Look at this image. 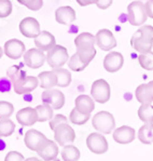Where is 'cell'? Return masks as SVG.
Listing matches in <instances>:
<instances>
[{
  "label": "cell",
  "mask_w": 153,
  "mask_h": 161,
  "mask_svg": "<svg viewBox=\"0 0 153 161\" xmlns=\"http://www.w3.org/2000/svg\"><path fill=\"white\" fill-rule=\"evenodd\" d=\"M39 79V86L42 89H52L54 86H57V78L53 70L51 71H42L39 74L38 76Z\"/></svg>",
  "instance_id": "obj_24"
},
{
  "label": "cell",
  "mask_w": 153,
  "mask_h": 161,
  "mask_svg": "<svg viewBox=\"0 0 153 161\" xmlns=\"http://www.w3.org/2000/svg\"><path fill=\"white\" fill-rule=\"evenodd\" d=\"M75 105L76 109L85 115H91V113H93V110L95 109V101L92 98V96L85 94H81L76 98Z\"/></svg>",
  "instance_id": "obj_23"
},
{
  "label": "cell",
  "mask_w": 153,
  "mask_h": 161,
  "mask_svg": "<svg viewBox=\"0 0 153 161\" xmlns=\"http://www.w3.org/2000/svg\"><path fill=\"white\" fill-rule=\"evenodd\" d=\"M112 2H113V0H98L96 6L98 7V9L106 10L112 4Z\"/></svg>",
  "instance_id": "obj_41"
},
{
  "label": "cell",
  "mask_w": 153,
  "mask_h": 161,
  "mask_svg": "<svg viewBox=\"0 0 153 161\" xmlns=\"http://www.w3.org/2000/svg\"><path fill=\"white\" fill-rule=\"evenodd\" d=\"M14 113V106L7 101H0V119L10 118Z\"/></svg>",
  "instance_id": "obj_34"
},
{
  "label": "cell",
  "mask_w": 153,
  "mask_h": 161,
  "mask_svg": "<svg viewBox=\"0 0 153 161\" xmlns=\"http://www.w3.org/2000/svg\"><path fill=\"white\" fill-rule=\"evenodd\" d=\"M19 31L26 38L34 39L41 33L40 24H39V22L34 17H25L19 23Z\"/></svg>",
  "instance_id": "obj_11"
},
{
  "label": "cell",
  "mask_w": 153,
  "mask_h": 161,
  "mask_svg": "<svg viewBox=\"0 0 153 161\" xmlns=\"http://www.w3.org/2000/svg\"><path fill=\"white\" fill-rule=\"evenodd\" d=\"M138 117L144 123H153V105L141 104L138 109Z\"/></svg>",
  "instance_id": "obj_29"
},
{
  "label": "cell",
  "mask_w": 153,
  "mask_h": 161,
  "mask_svg": "<svg viewBox=\"0 0 153 161\" xmlns=\"http://www.w3.org/2000/svg\"><path fill=\"white\" fill-rule=\"evenodd\" d=\"M24 161H42V160L39 159V158H37V157H30V158H27V159H25Z\"/></svg>",
  "instance_id": "obj_43"
},
{
  "label": "cell",
  "mask_w": 153,
  "mask_h": 161,
  "mask_svg": "<svg viewBox=\"0 0 153 161\" xmlns=\"http://www.w3.org/2000/svg\"><path fill=\"white\" fill-rule=\"evenodd\" d=\"M12 13V2L10 0H0V19L8 17Z\"/></svg>",
  "instance_id": "obj_37"
},
{
  "label": "cell",
  "mask_w": 153,
  "mask_h": 161,
  "mask_svg": "<svg viewBox=\"0 0 153 161\" xmlns=\"http://www.w3.org/2000/svg\"><path fill=\"white\" fill-rule=\"evenodd\" d=\"M2 54H3V50H2V49H1V47H0V58H1Z\"/></svg>",
  "instance_id": "obj_44"
},
{
  "label": "cell",
  "mask_w": 153,
  "mask_h": 161,
  "mask_svg": "<svg viewBox=\"0 0 153 161\" xmlns=\"http://www.w3.org/2000/svg\"><path fill=\"white\" fill-rule=\"evenodd\" d=\"M92 125L97 132L102 134H110L115 129V120L112 114L103 110L94 115Z\"/></svg>",
  "instance_id": "obj_2"
},
{
  "label": "cell",
  "mask_w": 153,
  "mask_h": 161,
  "mask_svg": "<svg viewBox=\"0 0 153 161\" xmlns=\"http://www.w3.org/2000/svg\"><path fill=\"white\" fill-rule=\"evenodd\" d=\"M138 62L141 68L145 70H153V52H147V53H140L138 55Z\"/></svg>",
  "instance_id": "obj_33"
},
{
  "label": "cell",
  "mask_w": 153,
  "mask_h": 161,
  "mask_svg": "<svg viewBox=\"0 0 153 161\" xmlns=\"http://www.w3.org/2000/svg\"><path fill=\"white\" fill-rule=\"evenodd\" d=\"M24 63L26 66L33 69H38L42 67L46 61V55L43 51L39 50L38 48H31L26 51L23 55Z\"/></svg>",
  "instance_id": "obj_8"
},
{
  "label": "cell",
  "mask_w": 153,
  "mask_h": 161,
  "mask_svg": "<svg viewBox=\"0 0 153 161\" xmlns=\"http://www.w3.org/2000/svg\"><path fill=\"white\" fill-rule=\"evenodd\" d=\"M138 140L142 144L150 145L153 143V123H145L138 131Z\"/></svg>",
  "instance_id": "obj_25"
},
{
  "label": "cell",
  "mask_w": 153,
  "mask_h": 161,
  "mask_svg": "<svg viewBox=\"0 0 153 161\" xmlns=\"http://www.w3.org/2000/svg\"><path fill=\"white\" fill-rule=\"evenodd\" d=\"M98 0H76L78 4H80L81 7H86V6H90V4H94V3H97Z\"/></svg>",
  "instance_id": "obj_42"
},
{
  "label": "cell",
  "mask_w": 153,
  "mask_h": 161,
  "mask_svg": "<svg viewBox=\"0 0 153 161\" xmlns=\"http://www.w3.org/2000/svg\"><path fill=\"white\" fill-rule=\"evenodd\" d=\"M90 118H91V115H85V114L80 113L76 107L70 111V115H69V121L76 125H85V123L90 120Z\"/></svg>",
  "instance_id": "obj_31"
},
{
  "label": "cell",
  "mask_w": 153,
  "mask_h": 161,
  "mask_svg": "<svg viewBox=\"0 0 153 161\" xmlns=\"http://www.w3.org/2000/svg\"><path fill=\"white\" fill-rule=\"evenodd\" d=\"M46 140L48 138L45 137V135L39 132L38 130H34V129L27 131L24 136V143H25L26 147L33 152H37Z\"/></svg>",
  "instance_id": "obj_13"
},
{
  "label": "cell",
  "mask_w": 153,
  "mask_h": 161,
  "mask_svg": "<svg viewBox=\"0 0 153 161\" xmlns=\"http://www.w3.org/2000/svg\"><path fill=\"white\" fill-rule=\"evenodd\" d=\"M16 1L31 11H38L43 6V0H16Z\"/></svg>",
  "instance_id": "obj_36"
},
{
  "label": "cell",
  "mask_w": 153,
  "mask_h": 161,
  "mask_svg": "<svg viewBox=\"0 0 153 161\" xmlns=\"http://www.w3.org/2000/svg\"><path fill=\"white\" fill-rule=\"evenodd\" d=\"M124 58L120 52H109L103 58V68L108 73H117L122 68Z\"/></svg>",
  "instance_id": "obj_15"
},
{
  "label": "cell",
  "mask_w": 153,
  "mask_h": 161,
  "mask_svg": "<svg viewBox=\"0 0 153 161\" xmlns=\"http://www.w3.org/2000/svg\"><path fill=\"white\" fill-rule=\"evenodd\" d=\"M61 158L64 161H78L80 159V150L73 145H65L61 150Z\"/></svg>",
  "instance_id": "obj_28"
},
{
  "label": "cell",
  "mask_w": 153,
  "mask_h": 161,
  "mask_svg": "<svg viewBox=\"0 0 153 161\" xmlns=\"http://www.w3.org/2000/svg\"><path fill=\"white\" fill-rule=\"evenodd\" d=\"M16 121L23 127H31L38 122L37 111L33 107L22 108L16 113Z\"/></svg>",
  "instance_id": "obj_17"
},
{
  "label": "cell",
  "mask_w": 153,
  "mask_h": 161,
  "mask_svg": "<svg viewBox=\"0 0 153 161\" xmlns=\"http://www.w3.org/2000/svg\"><path fill=\"white\" fill-rule=\"evenodd\" d=\"M8 76H9V78L11 79L12 85H13V83H15L16 81H18L19 79L24 78V77L26 76V73L24 70H22L19 67L12 66V67L8 70Z\"/></svg>",
  "instance_id": "obj_35"
},
{
  "label": "cell",
  "mask_w": 153,
  "mask_h": 161,
  "mask_svg": "<svg viewBox=\"0 0 153 161\" xmlns=\"http://www.w3.org/2000/svg\"><path fill=\"white\" fill-rule=\"evenodd\" d=\"M34 44H36V47L39 50L43 52H48L56 44L55 37L50 31H42L38 35V37L34 38Z\"/></svg>",
  "instance_id": "obj_21"
},
{
  "label": "cell",
  "mask_w": 153,
  "mask_h": 161,
  "mask_svg": "<svg viewBox=\"0 0 153 161\" xmlns=\"http://www.w3.org/2000/svg\"><path fill=\"white\" fill-rule=\"evenodd\" d=\"M145 12H147V15L150 19H153V0H147L145 3Z\"/></svg>",
  "instance_id": "obj_40"
},
{
  "label": "cell",
  "mask_w": 153,
  "mask_h": 161,
  "mask_svg": "<svg viewBox=\"0 0 153 161\" xmlns=\"http://www.w3.org/2000/svg\"><path fill=\"white\" fill-rule=\"evenodd\" d=\"M86 146L90 152L96 155H103L108 150V142L102 133H91L86 138Z\"/></svg>",
  "instance_id": "obj_7"
},
{
  "label": "cell",
  "mask_w": 153,
  "mask_h": 161,
  "mask_svg": "<svg viewBox=\"0 0 153 161\" xmlns=\"http://www.w3.org/2000/svg\"><path fill=\"white\" fill-rule=\"evenodd\" d=\"M15 131V123L10 118L0 119V137H8Z\"/></svg>",
  "instance_id": "obj_30"
},
{
  "label": "cell",
  "mask_w": 153,
  "mask_h": 161,
  "mask_svg": "<svg viewBox=\"0 0 153 161\" xmlns=\"http://www.w3.org/2000/svg\"><path fill=\"white\" fill-rule=\"evenodd\" d=\"M42 102L50 105L53 109H61L65 105V95L58 89H48L41 95Z\"/></svg>",
  "instance_id": "obj_9"
},
{
  "label": "cell",
  "mask_w": 153,
  "mask_h": 161,
  "mask_svg": "<svg viewBox=\"0 0 153 161\" xmlns=\"http://www.w3.org/2000/svg\"><path fill=\"white\" fill-rule=\"evenodd\" d=\"M95 39L96 44L103 51H111L117 47V39H115L114 35L112 34V31L109 29L103 28L98 31L97 34L95 35Z\"/></svg>",
  "instance_id": "obj_10"
},
{
  "label": "cell",
  "mask_w": 153,
  "mask_h": 161,
  "mask_svg": "<svg viewBox=\"0 0 153 161\" xmlns=\"http://www.w3.org/2000/svg\"><path fill=\"white\" fill-rule=\"evenodd\" d=\"M111 88L105 79L95 80L91 88V96L95 102L105 104L110 100Z\"/></svg>",
  "instance_id": "obj_5"
},
{
  "label": "cell",
  "mask_w": 153,
  "mask_h": 161,
  "mask_svg": "<svg viewBox=\"0 0 153 161\" xmlns=\"http://www.w3.org/2000/svg\"><path fill=\"white\" fill-rule=\"evenodd\" d=\"M76 19V14L75 9H72L69 6L60 7L55 11V19L58 24L61 25H68L75 22Z\"/></svg>",
  "instance_id": "obj_20"
},
{
  "label": "cell",
  "mask_w": 153,
  "mask_h": 161,
  "mask_svg": "<svg viewBox=\"0 0 153 161\" xmlns=\"http://www.w3.org/2000/svg\"><path fill=\"white\" fill-rule=\"evenodd\" d=\"M25 52V43L18 39H10L4 43L3 53L11 59L21 58Z\"/></svg>",
  "instance_id": "obj_12"
},
{
  "label": "cell",
  "mask_w": 153,
  "mask_h": 161,
  "mask_svg": "<svg viewBox=\"0 0 153 161\" xmlns=\"http://www.w3.org/2000/svg\"><path fill=\"white\" fill-rule=\"evenodd\" d=\"M67 63H68L69 69H71V70H73V71H82L88 66L87 64H85L82 59L79 58V55L76 53H75L68 59Z\"/></svg>",
  "instance_id": "obj_32"
},
{
  "label": "cell",
  "mask_w": 153,
  "mask_h": 161,
  "mask_svg": "<svg viewBox=\"0 0 153 161\" xmlns=\"http://www.w3.org/2000/svg\"><path fill=\"white\" fill-rule=\"evenodd\" d=\"M54 138L55 142L57 143L60 146H65L72 144L76 140V132L70 125H68V122H63L60 123L58 125H56L54 129Z\"/></svg>",
  "instance_id": "obj_6"
},
{
  "label": "cell",
  "mask_w": 153,
  "mask_h": 161,
  "mask_svg": "<svg viewBox=\"0 0 153 161\" xmlns=\"http://www.w3.org/2000/svg\"><path fill=\"white\" fill-rule=\"evenodd\" d=\"M58 146L54 141L46 140L45 142L41 145V147L37 150L38 156H40L44 161H53L57 158L58 156Z\"/></svg>",
  "instance_id": "obj_18"
},
{
  "label": "cell",
  "mask_w": 153,
  "mask_h": 161,
  "mask_svg": "<svg viewBox=\"0 0 153 161\" xmlns=\"http://www.w3.org/2000/svg\"><path fill=\"white\" fill-rule=\"evenodd\" d=\"M69 59L68 50L63 46L55 44L52 49L48 51L46 62L52 68L63 67Z\"/></svg>",
  "instance_id": "obj_4"
},
{
  "label": "cell",
  "mask_w": 153,
  "mask_h": 161,
  "mask_svg": "<svg viewBox=\"0 0 153 161\" xmlns=\"http://www.w3.org/2000/svg\"><path fill=\"white\" fill-rule=\"evenodd\" d=\"M25 158L18 152H9L4 157V161H24Z\"/></svg>",
  "instance_id": "obj_39"
},
{
  "label": "cell",
  "mask_w": 153,
  "mask_h": 161,
  "mask_svg": "<svg viewBox=\"0 0 153 161\" xmlns=\"http://www.w3.org/2000/svg\"><path fill=\"white\" fill-rule=\"evenodd\" d=\"M63 122H68V119L66 116H64V115H61V114H58V115H56V116H54L53 118L50 120V128H51V130L53 131L54 129H55L56 125H58L60 123H63Z\"/></svg>",
  "instance_id": "obj_38"
},
{
  "label": "cell",
  "mask_w": 153,
  "mask_h": 161,
  "mask_svg": "<svg viewBox=\"0 0 153 161\" xmlns=\"http://www.w3.org/2000/svg\"><path fill=\"white\" fill-rule=\"evenodd\" d=\"M53 71L55 73L56 78H57V86H60V88H66V86L70 85L71 74L68 69L58 67V68H53Z\"/></svg>",
  "instance_id": "obj_26"
},
{
  "label": "cell",
  "mask_w": 153,
  "mask_h": 161,
  "mask_svg": "<svg viewBox=\"0 0 153 161\" xmlns=\"http://www.w3.org/2000/svg\"><path fill=\"white\" fill-rule=\"evenodd\" d=\"M135 136H136L135 129L128 127V125H122L118 129H114L113 131V140L122 145L132 143L135 140Z\"/></svg>",
  "instance_id": "obj_16"
},
{
  "label": "cell",
  "mask_w": 153,
  "mask_h": 161,
  "mask_svg": "<svg viewBox=\"0 0 153 161\" xmlns=\"http://www.w3.org/2000/svg\"><path fill=\"white\" fill-rule=\"evenodd\" d=\"M39 86V79L38 77L34 76H25L24 78L19 79L15 83H13V89L16 94H26Z\"/></svg>",
  "instance_id": "obj_14"
},
{
  "label": "cell",
  "mask_w": 153,
  "mask_h": 161,
  "mask_svg": "<svg viewBox=\"0 0 153 161\" xmlns=\"http://www.w3.org/2000/svg\"><path fill=\"white\" fill-rule=\"evenodd\" d=\"M37 116H38V122H44V121H50L53 118V108L48 104L38 105L36 108Z\"/></svg>",
  "instance_id": "obj_27"
},
{
  "label": "cell",
  "mask_w": 153,
  "mask_h": 161,
  "mask_svg": "<svg viewBox=\"0 0 153 161\" xmlns=\"http://www.w3.org/2000/svg\"><path fill=\"white\" fill-rule=\"evenodd\" d=\"M130 44L139 53H147L152 50L153 47V26H140L133 35Z\"/></svg>",
  "instance_id": "obj_1"
},
{
  "label": "cell",
  "mask_w": 153,
  "mask_h": 161,
  "mask_svg": "<svg viewBox=\"0 0 153 161\" xmlns=\"http://www.w3.org/2000/svg\"><path fill=\"white\" fill-rule=\"evenodd\" d=\"M127 19L130 25L141 26L148 19L145 3L142 1H133L127 7Z\"/></svg>",
  "instance_id": "obj_3"
},
{
  "label": "cell",
  "mask_w": 153,
  "mask_h": 161,
  "mask_svg": "<svg viewBox=\"0 0 153 161\" xmlns=\"http://www.w3.org/2000/svg\"><path fill=\"white\" fill-rule=\"evenodd\" d=\"M95 36L91 33H81L75 39V46L76 48V51L92 50V49H95Z\"/></svg>",
  "instance_id": "obj_22"
},
{
  "label": "cell",
  "mask_w": 153,
  "mask_h": 161,
  "mask_svg": "<svg viewBox=\"0 0 153 161\" xmlns=\"http://www.w3.org/2000/svg\"><path fill=\"white\" fill-rule=\"evenodd\" d=\"M135 97L140 104L153 103V81L148 83H142L137 86L135 91Z\"/></svg>",
  "instance_id": "obj_19"
}]
</instances>
